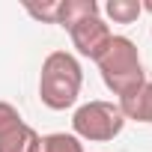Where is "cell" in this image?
Wrapping results in <instances>:
<instances>
[{"instance_id": "5", "label": "cell", "mask_w": 152, "mask_h": 152, "mask_svg": "<svg viewBox=\"0 0 152 152\" xmlns=\"http://www.w3.org/2000/svg\"><path fill=\"white\" fill-rule=\"evenodd\" d=\"M69 36H72V45L78 48L81 57H90V60H99L107 48V42L113 39L107 21L102 15H93V18H84L75 27H69Z\"/></svg>"}, {"instance_id": "9", "label": "cell", "mask_w": 152, "mask_h": 152, "mask_svg": "<svg viewBox=\"0 0 152 152\" xmlns=\"http://www.w3.org/2000/svg\"><path fill=\"white\" fill-rule=\"evenodd\" d=\"M104 15L113 24H134L143 15V6H140V0H107L104 3Z\"/></svg>"}, {"instance_id": "11", "label": "cell", "mask_w": 152, "mask_h": 152, "mask_svg": "<svg viewBox=\"0 0 152 152\" xmlns=\"http://www.w3.org/2000/svg\"><path fill=\"white\" fill-rule=\"evenodd\" d=\"M140 6H143V12H149V15H152V0H143Z\"/></svg>"}, {"instance_id": "1", "label": "cell", "mask_w": 152, "mask_h": 152, "mask_svg": "<svg viewBox=\"0 0 152 152\" xmlns=\"http://www.w3.org/2000/svg\"><path fill=\"white\" fill-rule=\"evenodd\" d=\"M84 87V69L78 57L69 51H51L42 60L39 72V99L51 110H69L75 107Z\"/></svg>"}, {"instance_id": "8", "label": "cell", "mask_w": 152, "mask_h": 152, "mask_svg": "<svg viewBox=\"0 0 152 152\" xmlns=\"http://www.w3.org/2000/svg\"><path fill=\"white\" fill-rule=\"evenodd\" d=\"M33 152H84V143L75 137V134L54 131V134H39Z\"/></svg>"}, {"instance_id": "2", "label": "cell", "mask_w": 152, "mask_h": 152, "mask_svg": "<svg viewBox=\"0 0 152 152\" xmlns=\"http://www.w3.org/2000/svg\"><path fill=\"white\" fill-rule=\"evenodd\" d=\"M96 63H99L104 87L113 96H119V99L131 96L134 90H140L146 84V72H143V63H140V51H137V45L128 36H113L107 42L104 54Z\"/></svg>"}, {"instance_id": "6", "label": "cell", "mask_w": 152, "mask_h": 152, "mask_svg": "<svg viewBox=\"0 0 152 152\" xmlns=\"http://www.w3.org/2000/svg\"><path fill=\"white\" fill-rule=\"evenodd\" d=\"M125 119H137V122H152V81H146L140 90H134L131 96L116 102Z\"/></svg>"}, {"instance_id": "3", "label": "cell", "mask_w": 152, "mask_h": 152, "mask_svg": "<svg viewBox=\"0 0 152 152\" xmlns=\"http://www.w3.org/2000/svg\"><path fill=\"white\" fill-rule=\"evenodd\" d=\"M125 128V116L119 110V104L113 102H87L75 110L72 116V131L78 140H90V143H107L113 137H119V131Z\"/></svg>"}, {"instance_id": "4", "label": "cell", "mask_w": 152, "mask_h": 152, "mask_svg": "<svg viewBox=\"0 0 152 152\" xmlns=\"http://www.w3.org/2000/svg\"><path fill=\"white\" fill-rule=\"evenodd\" d=\"M39 131L24 122L15 104L0 102V152H33Z\"/></svg>"}, {"instance_id": "10", "label": "cell", "mask_w": 152, "mask_h": 152, "mask_svg": "<svg viewBox=\"0 0 152 152\" xmlns=\"http://www.w3.org/2000/svg\"><path fill=\"white\" fill-rule=\"evenodd\" d=\"M57 3H60V0H54V3H45V6H33V3H27V12H30L33 18H39V21L57 24Z\"/></svg>"}, {"instance_id": "7", "label": "cell", "mask_w": 152, "mask_h": 152, "mask_svg": "<svg viewBox=\"0 0 152 152\" xmlns=\"http://www.w3.org/2000/svg\"><path fill=\"white\" fill-rule=\"evenodd\" d=\"M99 15V3L96 0H60L57 3V24L60 27H75L84 18H93Z\"/></svg>"}]
</instances>
